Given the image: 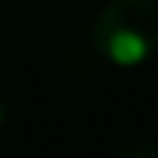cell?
<instances>
[{
  "instance_id": "obj_1",
  "label": "cell",
  "mask_w": 158,
  "mask_h": 158,
  "mask_svg": "<svg viewBox=\"0 0 158 158\" xmlns=\"http://www.w3.org/2000/svg\"><path fill=\"white\" fill-rule=\"evenodd\" d=\"M98 55L131 70L158 52V0H110L91 24Z\"/></svg>"
},
{
  "instance_id": "obj_2",
  "label": "cell",
  "mask_w": 158,
  "mask_h": 158,
  "mask_svg": "<svg viewBox=\"0 0 158 158\" xmlns=\"http://www.w3.org/2000/svg\"><path fill=\"white\" fill-rule=\"evenodd\" d=\"M113 158H158V143L155 140H137V143L122 146Z\"/></svg>"
},
{
  "instance_id": "obj_3",
  "label": "cell",
  "mask_w": 158,
  "mask_h": 158,
  "mask_svg": "<svg viewBox=\"0 0 158 158\" xmlns=\"http://www.w3.org/2000/svg\"><path fill=\"white\" fill-rule=\"evenodd\" d=\"M6 118H9V100H6L3 91H0V125H6Z\"/></svg>"
}]
</instances>
